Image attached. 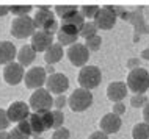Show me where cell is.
Segmentation results:
<instances>
[{"label": "cell", "mask_w": 149, "mask_h": 139, "mask_svg": "<svg viewBox=\"0 0 149 139\" xmlns=\"http://www.w3.org/2000/svg\"><path fill=\"white\" fill-rule=\"evenodd\" d=\"M127 89L134 94H144L149 89V72L143 67L130 70L127 75Z\"/></svg>", "instance_id": "6da1fadb"}, {"label": "cell", "mask_w": 149, "mask_h": 139, "mask_svg": "<svg viewBox=\"0 0 149 139\" xmlns=\"http://www.w3.org/2000/svg\"><path fill=\"white\" fill-rule=\"evenodd\" d=\"M102 80V72L97 66H83L79 72V85L82 89L91 91L97 88Z\"/></svg>", "instance_id": "7a4b0ae2"}, {"label": "cell", "mask_w": 149, "mask_h": 139, "mask_svg": "<svg viewBox=\"0 0 149 139\" xmlns=\"http://www.w3.org/2000/svg\"><path fill=\"white\" fill-rule=\"evenodd\" d=\"M68 105L72 111L75 113H82V111L88 109L90 106L93 105V94L91 91H86V89H75L74 92L69 95L68 98Z\"/></svg>", "instance_id": "3957f363"}, {"label": "cell", "mask_w": 149, "mask_h": 139, "mask_svg": "<svg viewBox=\"0 0 149 139\" xmlns=\"http://www.w3.org/2000/svg\"><path fill=\"white\" fill-rule=\"evenodd\" d=\"M113 11L116 14V17L124 19V21H129L134 23L136 33H149V27L146 25V22L143 21V16H141V8L140 10H135L134 13H130V11H126L123 6H113Z\"/></svg>", "instance_id": "277c9868"}, {"label": "cell", "mask_w": 149, "mask_h": 139, "mask_svg": "<svg viewBox=\"0 0 149 139\" xmlns=\"http://www.w3.org/2000/svg\"><path fill=\"white\" fill-rule=\"evenodd\" d=\"M35 23L30 16H22V17H16L11 23V34L17 39H25L29 36H33L35 33Z\"/></svg>", "instance_id": "5b68a950"}, {"label": "cell", "mask_w": 149, "mask_h": 139, "mask_svg": "<svg viewBox=\"0 0 149 139\" xmlns=\"http://www.w3.org/2000/svg\"><path fill=\"white\" fill-rule=\"evenodd\" d=\"M30 108L35 111V113H39V111H49L54 105V98H52V94L47 89H36L30 97Z\"/></svg>", "instance_id": "8992f818"}, {"label": "cell", "mask_w": 149, "mask_h": 139, "mask_svg": "<svg viewBox=\"0 0 149 139\" xmlns=\"http://www.w3.org/2000/svg\"><path fill=\"white\" fill-rule=\"evenodd\" d=\"M116 19L118 17L113 11V6H102L93 21L97 30H111L116 23Z\"/></svg>", "instance_id": "52a82bcc"}, {"label": "cell", "mask_w": 149, "mask_h": 139, "mask_svg": "<svg viewBox=\"0 0 149 139\" xmlns=\"http://www.w3.org/2000/svg\"><path fill=\"white\" fill-rule=\"evenodd\" d=\"M47 80V74L44 67H31V69L27 70V74L24 75V81H25V86L29 89H41L42 85H46Z\"/></svg>", "instance_id": "ba28073f"}, {"label": "cell", "mask_w": 149, "mask_h": 139, "mask_svg": "<svg viewBox=\"0 0 149 139\" xmlns=\"http://www.w3.org/2000/svg\"><path fill=\"white\" fill-rule=\"evenodd\" d=\"M69 88V78L66 77L64 74H52L47 77L46 80V89L49 91L50 94H55V95H63L64 91H68Z\"/></svg>", "instance_id": "9c48e42d"}, {"label": "cell", "mask_w": 149, "mask_h": 139, "mask_svg": "<svg viewBox=\"0 0 149 139\" xmlns=\"http://www.w3.org/2000/svg\"><path fill=\"white\" fill-rule=\"evenodd\" d=\"M66 53H68L69 61H71L74 66H77V67L86 66L88 59H90V52L86 50L85 45H83V44H79V42H75V44L69 45V49H68Z\"/></svg>", "instance_id": "30bf717a"}, {"label": "cell", "mask_w": 149, "mask_h": 139, "mask_svg": "<svg viewBox=\"0 0 149 139\" xmlns=\"http://www.w3.org/2000/svg\"><path fill=\"white\" fill-rule=\"evenodd\" d=\"M24 67L19 64V63H10V64H6L3 67V80H5L8 85L11 86H16L19 85L22 80H24Z\"/></svg>", "instance_id": "8fae6325"}, {"label": "cell", "mask_w": 149, "mask_h": 139, "mask_svg": "<svg viewBox=\"0 0 149 139\" xmlns=\"http://www.w3.org/2000/svg\"><path fill=\"white\" fill-rule=\"evenodd\" d=\"M6 116L10 119V122H22L30 116V106L25 102H14L10 105V108L6 109Z\"/></svg>", "instance_id": "7c38bea8"}, {"label": "cell", "mask_w": 149, "mask_h": 139, "mask_svg": "<svg viewBox=\"0 0 149 139\" xmlns=\"http://www.w3.org/2000/svg\"><path fill=\"white\" fill-rule=\"evenodd\" d=\"M54 44V34L47 33L44 30H38L31 36V49L35 52H46L49 47Z\"/></svg>", "instance_id": "4fadbf2b"}, {"label": "cell", "mask_w": 149, "mask_h": 139, "mask_svg": "<svg viewBox=\"0 0 149 139\" xmlns=\"http://www.w3.org/2000/svg\"><path fill=\"white\" fill-rule=\"evenodd\" d=\"M121 124H123V122H121L119 116H116V114H113V113H108V114H105V116L100 119L99 127H100V131L105 133L108 136V134L118 133L119 128H121Z\"/></svg>", "instance_id": "5bb4252c"}, {"label": "cell", "mask_w": 149, "mask_h": 139, "mask_svg": "<svg viewBox=\"0 0 149 139\" xmlns=\"http://www.w3.org/2000/svg\"><path fill=\"white\" fill-rule=\"evenodd\" d=\"M127 95V86L126 83L123 81H113L108 85L107 88V97L110 98L111 102L115 103H119L121 100H124Z\"/></svg>", "instance_id": "9a60e30c"}, {"label": "cell", "mask_w": 149, "mask_h": 139, "mask_svg": "<svg viewBox=\"0 0 149 139\" xmlns=\"http://www.w3.org/2000/svg\"><path fill=\"white\" fill-rule=\"evenodd\" d=\"M54 21H55V17L52 14V11L46 6H41V8H38V13H36L35 19H33V23H35V28L46 30Z\"/></svg>", "instance_id": "2e32d148"}, {"label": "cell", "mask_w": 149, "mask_h": 139, "mask_svg": "<svg viewBox=\"0 0 149 139\" xmlns=\"http://www.w3.org/2000/svg\"><path fill=\"white\" fill-rule=\"evenodd\" d=\"M16 55H17V50H16L13 42L0 41V64L6 66V64H10V63H13Z\"/></svg>", "instance_id": "e0dca14e"}, {"label": "cell", "mask_w": 149, "mask_h": 139, "mask_svg": "<svg viewBox=\"0 0 149 139\" xmlns=\"http://www.w3.org/2000/svg\"><path fill=\"white\" fill-rule=\"evenodd\" d=\"M16 56H17V63L22 67L24 66H30L36 58V52L31 49V45H22Z\"/></svg>", "instance_id": "ac0fdd59"}, {"label": "cell", "mask_w": 149, "mask_h": 139, "mask_svg": "<svg viewBox=\"0 0 149 139\" xmlns=\"http://www.w3.org/2000/svg\"><path fill=\"white\" fill-rule=\"evenodd\" d=\"M63 58V47L60 44H52L49 49L44 52V59H46L47 64H55L60 59Z\"/></svg>", "instance_id": "d6986e66"}, {"label": "cell", "mask_w": 149, "mask_h": 139, "mask_svg": "<svg viewBox=\"0 0 149 139\" xmlns=\"http://www.w3.org/2000/svg\"><path fill=\"white\" fill-rule=\"evenodd\" d=\"M29 124H30V128H31V134L33 136H41V133H44V125H42V120L39 117L38 113H30L29 116Z\"/></svg>", "instance_id": "ffe728a7"}, {"label": "cell", "mask_w": 149, "mask_h": 139, "mask_svg": "<svg viewBox=\"0 0 149 139\" xmlns=\"http://www.w3.org/2000/svg\"><path fill=\"white\" fill-rule=\"evenodd\" d=\"M83 23H85V17H83L79 11H75V13L66 16V17L63 19V25H72V27H75V28H79V30H82Z\"/></svg>", "instance_id": "44dd1931"}, {"label": "cell", "mask_w": 149, "mask_h": 139, "mask_svg": "<svg viewBox=\"0 0 149 139\" xmlns=\"http://www.w3.org/2000/svg\"><path fill=\"white\" fill-rule=\"evenodd\" d=\"M132 138L134 139H149V124L140 122L132 130Z\"/></svg>", "instance_id": "7402d4cb"}, {"label": "cell", "mask_w": 149, "mask_h": 139, "mask_svg": "<svg viewBox=\"0 0 149 139\" xmlns=\"http://www.w3.org/2000/svg\"><path fill=\"white\" fill-rule=\"evenodd\" d=\"M97 34V28H96V25H94V22H85L83 23V27H82V30H80V33H79V36H82V38H85V39H90L93 36H96Z\"/></svg>", "instance_id": "603a6c76"}, {"label": "cell", "mask_w": 149, "mask_h": 139, "mask_svg": "<svg viewBox=\"0 0 149 139\" xmlns=\"http://www.w3.org/2000/svg\"><path fill=\"white\" fill-rule=\"evenodd\" d=\"M99 10H100V6H97V5H85V6H82L80 8V11L79 13L83 16L85 19H94L96 17V14L99 13Z\"/></svg>", "instance_id": "cb8c5ba5"}, {"label": "cell", "mask_w": 149, "mask_h": 139, "mask_svg": "<svg viewBox=\"0 0 149 139\" xmlns=\"http://www.w3.org/2000/svg\"><path fill=\"white\" fill-rule=\"evenodd\" d=\"M75 11H79V10H77V6H74V5H57L55 6V13H57L61 19H64L66 16H69L72 13H75Z\"/></svg>", "instance_id": "d4e9b609"}, {"label": "cell", "mask_w": 149, "mask_h": 139, "mask_svg": "<svg viewBox=\"0 0 149 139\" xmlns=\"http://www.w3.org/2000/svg\"><path fill=\"white\" fill-rule=\"evenodd\" d=\"M83 45L86 47V50H88V52H97V50L100 49V45H102V39H100L97 34H96V36H93V38H90V39H86Z\"/></svg>", "instance_id": "484cf974"}, {"label": "cell", "mask_w": 149, "mask_h": 139, "mask_svg": "<svg viewBox=\"0 0 149 139\" xmlns=\"http://www.w3.org/2000/svg\"><path fill=\"white\" fill-rule=\"evenodd\" d=\"M77 38L79 36H69V34H64L61 33V31L58 30V33H57V39H58V44L60 45H72V44H75L77 42Z\"/></svg>", "instance_id": "4316f807"}, {"label": "cell", "mask_w": 149, "mask_h": 139, "mask_svg": "<svg viewBox=\"0 0 149 139\" xmlns=\"http://www.w3.org/2000/svg\"><path fill=\"white\" fill-rule=\"evenodd\" d=\"M39 117H41L42 120V125H44V130H49L52 128V125H54V119H52V111H39Z\"/></svg>", "instance_id": "83f0119b"}, {"label": "cell", "mask_w": 149, "mask_h": 139, "mask_svg": "<svg viewBox=\"0 0 149 139\" xmlns=\"http://www.w3.org/2000/svg\"><path fill=\"white\" fill-rule=\"evenodd\" d=\"M10 11L13 13L14 16L17 17H22V16H27L31 11V6L27 5V6H22V5H14V6H10Z\"/></svg>", "instance_id": "f1b7e54d"}, {"label": "cell", "mask_w": 149, "mask_h": 139, "mask_svg": "<svg viewBox=\"0 0 149 139\" xmlns=\"http://www.w3.org/2000/svg\"><path fill=\"white\" fill-rule=\"evenodd\" d=\"M52 119H54V125L52 128H61L63 127V122H64V114L61 113L60 109H54L52 111Z\"/></svg>", "instance_id": "f546056e"}, {"label": "cell", "mask_w": 149, "mask_h": 139, "mask_svg": "<svg viewBox=\"0 0 149 139\" xmlns=\"http://www.w3.org/2000/svg\"><path fill=\"white\" fill-rule=\"evenodd\" d=\"M148 103V98L144 94H135L134 97L130 98V105L134 108H140V106H144Z\"/></svg>", "instance_id": "4dcf8cb0"}, {"label": "cell", "mask_w": 149, "mask_h": 139, "mask_svg": "<svg viewBox=\"0 0 149 139\" xmlns=\"http://www.w3.org/2000/svg\"><path fill=\"white\" fill-rule=\"evenodd\" d=\"M16 128L19 130L21 133H24L25 136H31V128H30V124H29V119H25V120H22V122H19L17 124V127Z\"/></svg>", "instance_id": "1f68e13d"}, {"label": "cell", "mask_w": 149, "mask_h": 139, "mask_svg": "<svg viewBox=\"0 0 149 139\" xmlns=\"http://www.w3.org/2000/svg\"><path fill=\"white\" fill-rule=\"evenodd\" d=\"M71 136V133H69V130L68 128H57L54 131V134H52V139H69Z\"/></svg>", "instance_id": "d6a6232c"}, {"label": "cell", "mask_w": 149, "mask_h": 139, "mask_svg": "<svg viewBox=\"0 0 149 139\" xmlns=\"http://www.w3.org/2000/svg\"><path fill=\"white\" fill-rule=\"evenodd\" d=\"M10 125V119L6 116V111L0 108V131H5Z\"/></svg>", "instance_id": "836d02e7"}, {"label": "cell", "mask_w": 149, "mask_h": 139, "mask_svg": "<svg viewBox=\"0 0 149 139\" xmlns=\"http://www.w3.org/2000/svg\"><path fill=\"white\" fill-rule=\"evenodd\" d=\"M60 31L64 34H69V36H79V33H80V30L75 28V27H72V25H61Z\"/></svg>", "instance_id": "e575fe53"}, {"label": "cell", "mask_w": 149, "mask_h": 139, "mask_svg": "<svg viewBox=\"0 0 149 139\" xmlns=\"http://www.w3.org/2000/svg\"><path fill=\"white\" fill-rule=\"evenodd\" d=\"M66 103H68V98L64 97V95H57V98L54 100V106H55L57 109L61 111V108H63L64 105H66Z\"/></svg>", "instance_id": "d590c367"}, {"label": "cell", "mask_w": 149, "mask_h": 139, "mask_svg": "<svg viewBox=\"0 0 149 139\" xmlns=\"http://www.w3.org/2000/svg\"><path fill=\"white\" fill-rule=\"evenodd\" d=\"M124 111H126V105L124 103H113V114L116 116H121V114H124Z\"/></svg>", "instance_id": "8d00e7d4"}, {"label": "cell", "mask_w": 149, "mask_h": 139, "mask_svg": "<svg viewBox=\"0 0 149 139\" xmlns=\"http://www.w3.org/2000/svg\"><path fill=\"white\" fill-rule=\"evenodd\" d=\"M10 139H29V136H25L24 133H21L17 128H13L10 131Z\"/></svg>", "instance_id": "74e56055"}, {"label": "cell", "mask_w": 149, "mask_h": 139, "mask_svg": "<svg viewBox=\"0 0 149 139\" xmlns=\"http://www.w3.org/2000/svg\"><path fill=\"white\" fill-rule=\"evenodd\" d=\"M88 139H108V136H107L105 133H102V131L99 130V131H94V133H91V134H90V138H88Z\"/></svg>", "instance_id": "f35d334b"}, {"label": "cell", "mask_w": 149, "mask_h": 139, "mask_svg": "<svg viewBox=\"0 0 149 139\" xmlns=\"http://www.w3.org/2000/svg\"><path fill=\"white\" fill-rule=\"evenodd\" d=\"M138 66H140V59H136V58H132V59H129L127 61V67L129 69H138Z\"/></svg>", "instance_id": "ab89813d"}, {"label": "cell", "mask_w": 149, "mask_h": 139, "mask_svg": "<svg viewBox=\"0 0 149 139\" xmlns=\"http://www.w3.org/2000/svg\"><path fill=\"white\" fill-rule=\"evenodd\" d=\"M143 119L146 124H149V103H146V105L143 106Z\"/></svg>", "instance_id": "60d3db41"}, {"label": "cell", "mask_w": 149, "mask_h": 139, "mask_svg": "<svg viewBox=\"0 0 149 139\" xmlns=\"http://www.w3.org/2000/svg\"><path fill=\"white\" fill-rule=\"evenodd\" d=\"M8 13H10V6H0V17L6 16Z\"/></svg>", "instance_id": "b9f144b4"}, {"label": "cell", "mask_w": 149, "mask_h": 139, "mask_svg": "<svg viewBox=\"0 0 149 139\" xmlns=\"http://www.w3.org/2000/svg\"><path fill=\"white\" fill-rule=\"evenodd\" d=\"M0 139H10V133H6V131H0Z\"/></svg>", "instance_id": "7bdbcfd3"}, {"label": "cell", "mask_w": 149, "mask_h": 139, "mask_svg": "<svg viewBox=\"0 0 149 139\" xmlns=\"http://www.w3.org/2000/svg\"><path fill=\"white\" fill-rule=\"evenodd\" d=\"M141 56H143L144 59H149V49H146V50H143Z\"/></svg>", "instance_id": "ee69618b"}, {"label": "cell", "mask_w": 149, "mask_h": 139, "mask_svg": "<svg viewBox=\"0 0 149 139\" xmlns=\"http://www.w3.org/2000/svg\"><path fill=\"white\" fill-rule=\"evenodd\" d=\"M47 72H49L50 75L55 74V72H54V66H49V67H47V69H46V74H47Z\"/></svg>", "instance_id": "f6af8a7d"}, {"label": "cell", "mask_w": 149, "mask_h": 139, "mask_svg": "<svg viewBox=\"0 0 149 139\" xmlns=\"http://www.w3.org/2000/svg\"><path fill=\"white\" fill-rule=\"evenodd\" d=\"M33 139H42V136H33Z\"/></svg>", "instance_id": "bcb514c9"}, {"label": "cell", "mask_w": 149, "mask_h": 139, "mask_svg": "<svg viewBox=\"0 0 149 139\" xmlns=\"http://www.w3.org/2000/svg\"><path fill=\"white\" fill-rule=\"evenodd\" d=\"M148 91H149V89H148Z\"/></svg>", "instance_id": "7dc6e473"}]
</instances>
